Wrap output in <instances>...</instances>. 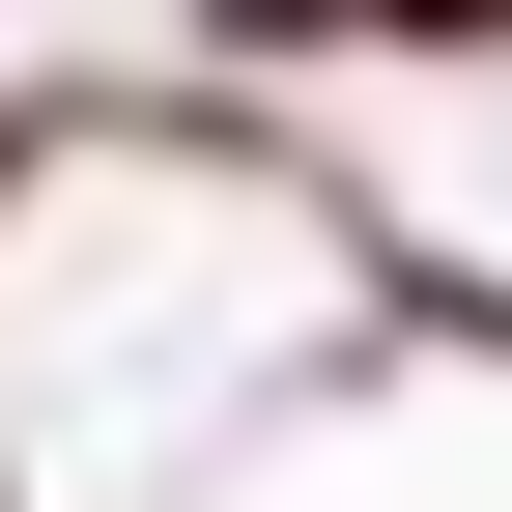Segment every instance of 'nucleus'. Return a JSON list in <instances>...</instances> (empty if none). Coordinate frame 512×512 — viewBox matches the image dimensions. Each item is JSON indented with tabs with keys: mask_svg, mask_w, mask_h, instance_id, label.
<instances>
[{
	"mask_svg": "<svg viewBox=\"0 0 512 512\" xmlns=\"http://www.w3.org/2000/svg\"><path fill=\"white\" fill-rule=\"evenodd\" d=\"M228 29H512V0H228Z\"/></svg>",
	"mask_w": 512,
	"mask_h": 512,
	"instance_id": "obj_1",
	"label": "nucleus"
}]
</instances>
